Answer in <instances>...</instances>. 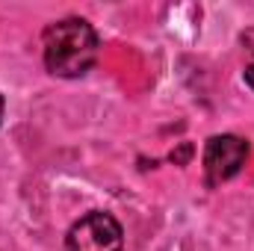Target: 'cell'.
<instances>
[{"label": "cell", "instance_id": "1", "mask_svg": "<svg viewBox=\"0 0 254 251\" xmlns=\"http://www.w3.org/2000/svg\"><path fill=\"white\" fill-rule=\"evenodd\" d=\"M101 39L98 30L86 18H60L45 27L42 33V60L48 74L63 77V80H77L89 74L98 63Z\"/></svg>", "mask_w": 254, "mask_h": 251}, {"label": "cell", "instance_id": "2", "mask_svg": "<svg viewBox=\"0 0 254 251\" xmlns=\"http://www.w3.org/2000/svg\"><path fill=\"white\" fill-rule=\"evenodd\" d=\"M249 154H252V145H249V139H243V136H234V133L210 136L207 145H204V157H201L204 184L210 189L228 184L231 178H237V175L243 172Z\"/></svg>", "mask_w": 254, "mask_h": 251}, {"label": "cell", "instance_id": "3", "mask_svg": "<svg viewBox=\"0 0 254 251\" xmlns=\"http://www.w3.org/2000/svg\"><path fill=\"white\" fill-rule=\"evenodd\" d=\"M65 251H125L122 222L107 210H92L65 234Z\"/></svg>", "mask_w": 254, "mask_h": 251}, {"label": "cell", "instance_id": "4", "mask_svg": "<svg viewBox=\"0 0 254 251\" xmlns=\"http://www.w3.org/2000/svg\"><path fill=\"white\" fill-rule=\"evenodd\" d=\"M240 45H243V54H246V65L254 68V27L240 33Z\"/></svg>", "mask_w": 254, "mask_h": 251}, {"label": "cell", "instance_id": "5", "mask_svg": "<svg viewBox=\"0 0 254 251\" xmlns=\"http://www.w3.org/2000/svg\"><path fill=\"white\" fill-rule=\"evenodd\" d=\"M190 154H192V145H190V142H184V148H181V151H172V160H175L178 166H184V163L190 160Z\"/></svg>", "mask_w": 254, "mask_h": 251}, {"label": "cell", "instance_id": "6", "mask_svg": "<svg viewBox=\"0 0 254 251\" xmlns=\"http://www.w3.org/2000/svg\"><path fill=\"white\" fill-rule=\"evenodd\" d=\"M3 113H6V98L0 95V125H3Z\"/></svg>", "mask_w": 254, "mask_h": 251}]
</instances>
